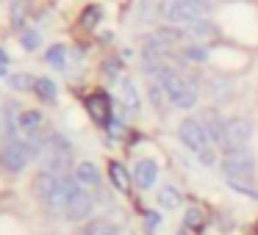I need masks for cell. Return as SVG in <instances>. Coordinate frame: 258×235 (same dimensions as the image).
Here are the masks:
<instances>
[{
    "instance_id": "7c38bea8",
    "label": "cell",
    "mask_w": 258,
    "mask_h": 235,
    "mask_svg": "<svg viewBox=\"0 0 258 235\" xmlns=\"http://www.w3.org/2000/svg\"><path fill=\"white\" fill-rule=\"evenodd\" d=\"M86 111L92 113V119L100 125H108V119H111V100H108L103 91H97V94L86 97Z\"/></svg>"
},
{
    "instance_id": "83f0119b",
    "label": "cell",
    "mask_w": 258,
    "mask_h": 235,
    "mask_svg": "<svg viewBox=\"0 0 258 235\" xmlns=\"http://www.w3.org/2000/svg\"><path fill=\"white\" fill-rule=\"evenodd\" d=\"M200 224H203L200 207H189V210H186V216H183V227H186V229H197Z\"/></svg>"
},
{
    "instance_id": "f546056e",
    "label": "cell",
    "mask_w": 258,
    "mask_h": 235,
    "mask_svg": "<svg viewBox=\"0 0 258 235\" xmlns=\"http://www.w3.org/2000/svg\"><path fill=\"white\" fill-rule=\"evenodd\" d=\"M97 20H100V9L97 6H89L84 14H81V25H84V28H95Z\"/></svg>"
},
{
    "instance_id": "9a60e30c",
    "label": "cell",
    "mask_w": 258,
    "mask_h": 235,
    "mask_svg": "<svg viewBox=\"0 0 258 235\" xmlns=\"http://www.w3.org/2000/svg\"><path fill=\"white\" fill-rule=\"evenodd\" d=\"M119 102H122L131 113L139 111V91H136L134 80H128V78L119 80Z\"/></svg>"
},
{
    "instance_id": "e0dca14e",
    "label": "cell",
    "mask_w": 258,
    "mask_h": 235,
    "mask_svg": "<svg viewBox=\"0 0 258 235\" xmlns=\"http://www.w3.org/2000/svg\"><path fill=\"white\" fill-rule=\"evenodd\" d=\"M108 177H111V183H114L117 191H122V194L131 191V174H128V169H125L122 163H117V161L108 163Z\"/></svg>"
},
{
    "instance_id": "7402d4cb",
    "label": "cell",
    "mask_w": 258,
    "mask_h": 235,
    "mask_svg": "<svg viewBox=\"0 0 258 235\" xmlns=\"http://www.w3.org/2000/svg\"><path fill=\"white\" fill-rule=\"evenodd\" d=\"M75 235H117V227L108 224V221H92V224H86L84 229H78Z\"/></svg>"
},
{
    "instance_id": "74e56055",
    "label": "cell",
    "mask_w": 258,
    "mask_h": 235,
    "mask_svg": "<svg viewBox=\"0 0 258 235\" xmlns=\"http://www.w3.org/2000/svg\"><path fill=\"white\" fill-rule=\"evenodd\" d=\"M3 75H6V67H0V78H3Z\"/></svg>"
},
{
    "instance_id": "1f68e13d",
    "label": "cell",
    "mask_w": 258,
    "mask_h": 235,
    "mask_svg": "<svg viewBox=\"0 0 258 235\" xmlns=\"http://www.w3.org/2000/svg\"><path fill=\"white\" fill-rule=\"evenodd\" d=\"M211 91H214V94H228V91H230V80H214V83H211Z\"/></svg>"
},
{
    "instance_id": "ac0fdd59",
    "label": "cell",
    "mask_w": 258,
    "mask_h": 235,
    "mask_svg": "<svg viewBox=\"0 0 258 235\" xmlns=\"http://www.w3.org/2000/svg\"><path fill=\"white\" fill-rule=\"evenodd\" d=\"M20 108L17 102H6L3 105V128H6L9 139H17V130H20Z\"/></svg>"
},
{
    "instance_id": "9c48e42d",
    "label": "cell",
    "mask_w": 258,
    "mask_h": 235,
    "mask_svg": "<svg viewBox=\"0 0 258 235\" xmlns=\"http://www.w3.org/2000/svg\"><path fill=\"white\" fill-rule=\"evenodd\" d=\"M92 210H95V199H92V194L86 188H81L78 194L73 196L64 218H70V221H84L86 216H92Z\"/></svg>"
},
{
    "instance_id": "52a82bcc",
    "label": "cell",
    "mask_w": 258,
    "mask_h": 235,
    "mask_svg": "<svg viewBox=\"0 0 258 235\" xmlns=\"http://www.w3.org/2000/svg\"><path fill=\"white\" fill-rule=\"evenodd\" d=\"M252 139V122L244 116H233L228 119V128H225V141H222V150L225 152H239L247 150Z\"/></svg>"
},
{
    "instance_id": "836d02e7",
    "label": "cell",
    "mask_w": 258,
    "mask_h": 235,
    "mask_svg": "<svg viewBox=\"0 0 258 235\" xmlns=\"http://www.w3.org/2000/svg\"><path fill=\"white\" fill-rule=\"evenodd\" d=\"M180 3H189V6H197V9H203L208 3V0H180Z\"/></svg>"
},
{
    "instance_id": "8d00e7d4",
    "label": "cell",
    "mask_w": 258,
    "mask_h": 235,
    "mask_svg": "<svg viewBox=\"0 0 258 235\" xmlns=\"http://www.w3.org/2000/svg\"><path fill=\"white\" fill-rule=\"evenodd\" d=\"M178 235H191V229H186V227H180V229H178Z\"/></svg>"
},
{
    "instance_id": "2e32d148",
    "label": "cell",
    "mask_w": 258,
    "mask_h": 235,
    "mask_svg": "<svg viewBox=\"0 0 258 235\" xmlns=\"http://www.w3.org/2000/svg\"><path fill=\"white\" fill-rule=\"evenodd\" d=\"M156 202H158V207H164V210H178V207L183 205V196H180V191L175 188V185H161Z\"/></svg>"
},
{
    "instance_id": "484cf974",
    "label": "cell",
    "mask_w": 258,
    "mask_h": 235,
    "mask_svg": "<svg viewBox=\"0 0 258 235\" xmlns=\"http://www.w3.org/2000/svg\"><path fill=\"white\" fill-rule=\"evenodd\" d=\"M183 58L186 61H195V64H203L208 61V50L200 45H191V47H183Z\"/></svg>"
},
{
    "instance_id": "30bf717a",
    "label": "cell",
    "mask_w": 258,
    "mask_h": 235,
    "mask_svg": "<svg viewBox=\"0 0 258 235\" xmlns=\"http://www.w3.org/2000/svg\"><path fill=\"white\" fill-rule=\"evenodd\" d=\"M200 125L206 128V133H208V139H211V144L214 147H222V141H225V128H228V119H222L214 108H208L206 113L200 116Z\"/></svg>"
},
{
    "instance_id": "8fae6325",
    "label": "cell",
    "mask_w": 258,
    "mask_h": 235,
    "mask_svg": "<svg viewBox=\"0 0 258 235\" xmlns=\"http://www.w3.org/2000/svg\"><path fill=\"white\" fill-rule=\"evenodd\" d=\"M134 180H136V185L139 188H153L156 185V180H158V166H156V161H150V158H142V161H136V166H134Z\"/></svg>"
},
{
    "instance_id": "6da1fadb",
    "label": "cell",
    "mask_w": 258,
    "mask_h": 235,
    "mask_svg": "<svg viewBox=\"0 0 258 235\" xmlns=\"http://www.w3.org/2000/svg\"><path fill=\"white\" fill-rule=\"evenodd\" d=\"M31 144H34L36 161L42 163V172H50L56 177H64V172L73 163V144L67 141V136L61 133H47L42 139L31 136Z\"/></svg>"
},
{
    "instance_id": "5bb4252c",
    "label": "cell",
    "mask_w": 258,
    "mask_h": 235,
    "mask_svg": "<svg viewBox=\"0 0 258 235\" xmlns=\"http://www.w3.org/2000/svg\"><path fill=\"white\" fill-rule=\"evenodd\" d=\"M73 177L78 180L84 188H95V185L100 183V172H97V166H95V163H89V161L78 163V166H75V174H73Z\"/></svg>"
},
{
    "instance_id": "603a6c76",
    "label": "cell",
    "mask_w": 258,
    "mask_h": 235,
    "mask_svg": "<svg viewBox=\"0 0 258 235\" xmlns=\"http://www.w3.org/2000/svg\"><path fill=\"white\" fill-rule=\"evenodd\" d=\"M9 86L17 91H28L36 86V78H31L28 72H17V75H9Z\"/></svg>"
},
{
    "instance_id": "4dcf8cb0",
    "label": "cell",
    "mask_w": 258,
    "mask_h": 235,
    "mask_svg": "<svg viewBox=\"0 0 258 235\" xmlns=\"http://www.w3.org/2000/svg\"><path fill=\"white\" fill-rule=\"evenodd\" d=\"M228 185L236 191V194H244V196H252V199H258V188H250L247 183H230V180H228Z\"/></svg>"
},
{
    "instance_id": "4316f807",
    "label": "cell",
    "mask_w": 258,
    "mask_h": 235,
    "mask_svg": "<svg viewBox=\"0 0 258 235\" xmlns=\"http://www.w3.org/2000/svg\"><path fill=\"white\" fill-rule=\"evenodd\" d=\"M150 97H153V105H156L158 111L164 108V102H169V100H167V91H164V86L156 83V80L150 83Z\"/></svg>"
},
{
    "instance_id": "4fadbf2b",
    "label": "cell",
    "mask_w": 258,
    "mask_h": 235,
    "mask_svg": "<svg viewBox=\"0 0 258 235\" xmlns=\"http://www.w3.org/2000/svg\"><path fill=\"white\" fill-rule=\"evenodd\" d=\"M56 185H58V177L56 174H50V172H39L34 177V196H39L42 202H47L53 196V191H56Z\"/></svg>"
},
{
    "instance_id": "d6986e66",
    "label": "cell",
    "mask_w": 258,
    "mask_h": 235,
    "mask_svg": "<svg viewBox=\"0 0 258 235\" xmlns=\"http://www.w3.org/2000/svg\"><path fill=\"white\" fill-rule=\"evenodd\" d=\"M183 34L189 36V39H197V42H200V39H211V36L217 34V31H214V25L208 23L206 17H203V20H197L195 25H189V28H183Z\"/></svg>"
},
{
    "instance_id": "d590c367",
    "label": "cell",
    "mask_w": 258,
    "mask_h": 235,
    "mask_svg": "<svg viewBox=\"0 0 258 235\" xmlns=\"http://www.w3.org/2000/svg\"><path fill=\"white\" fill-rule=\"evenodd\" d=\"M6 64H9V56H6L3 50H0V67H6Z\"/></svg>"
},
{
    "instance_id": "d6a6232c",
    "label": "cell",
    "mask_w": 258,
    "mask_h": 235,
    "mask_svg": "<svg viewBox=\"0 0 258 235\" xmlns=\"http://www.w3.org/2000/svg\"><path fill=\"white\" fill-rule=\"evenodd\" d=\"M145 221H147V229H153V227L158 224V216H156V213H150V216H147Z\"/></svg>"
},
{
    "instance_id": "ba28073f",
    "label": "cell",
    "mask_w": 258,
    "mask_h": 235,
    "mask_svg": "<svg viewBox=\"0 0 258 235\" xmlns=\"http://www.w3.org/2000/svg\"><path fill=\"white\" fill-rule=\"evenodd\" d=\"M84 188V185L78 183V180L75 177H67V174H64V177H58V185H56V191H53V196L50 199L45 202L47 207H50L53 213H67V207H70V202H73V196L78 194V191Z\"/></svg>"
},
{
    "instance_id": "5b68a950",
    "label": "cell",
    "mask_w": 258,
    "mask_h": 235,
    "mask_svg": "<svg viewBox=\"0 0 258 235\" xmlns=\"http://www.w3.org/2000/svg\"><path fill=\"white\" fill-rule=\"evenodd\" d=\"M219 169H222L225 180H230V183H247L255 174V161L247 150L225 152V158L219 161Z\"/></svg>"
},
{
    "instance_id": "3957f363",
    "label": "cell",
    "mask_w": 258,
    "mask_h": 235,
    "mask_svg": "<svg viewBox=\"0 0 258 235\" xmlns=\"http://www.w3.org/2000/svg\"><path fill=\"white\" fill-rule=\"evenodd\" d=\"M178 139L183 141L186 150H191L197 158H200L203 166H217V150H214L211 139H208L206 128L200 125V119H183L178 128Z\"/></svg>"
},
{
    "instance_id": "8992f818",
    "label": "cell",
    "mask_w": 258,
    "mask_h": 235,
    "mask_svg": "<svg viewBox=\"0 0 258 235\" xmlns=\"http://www.w3.org/2000/svg\"><path fill=\"white\" fill-rule=\"evenodd\" d=\"M200 12L203 9L180 3V0H161V3H158V17H161L164 23L175 25V28H189V25H195L197 20H203Z\"/></svg>"
},
{
    "instance_id": "d4e9b609",
    "label": "cell",
    "mask_w": 258,
    "mask_h": 235,
    "mask_svg": "<svg viewBox=\"0 0 258 235\" xmlns=\"http://www.w3.org/2000/svg\"><path fill=\"white\" fill-rule=\"evenodd\" d=\"M47 64L56 69H64V64H67V47L64 45H53L50 50H47Z\"/></svg>"
},
{
    "instance_id": "7a4b0ae2",
    "label": "cell",
    "mask_w": 258,
    "mask_h": 235,
    "mask_svg": "<svg viewBox=\"0 0 258 235\" xmlns=\"http://www.w3.org/2000/svg\"><path fill=\"white\" fill-rule=\"evenodd\" d=\"M153 80L164 86L169 105L183 108V111H189V108H195V105H197V97H200V86H197V80L191 78V75L180 72V69H175V67H164V69H161V75H158V78H153Z\"/></svg>"
},
{
    "instance_id": "277c9868",
    "label": "cell",
    "mask_w": 258,
    "mask_h": 235,
    "mask_svg": "<svg viewBox=\"0 0 258 235\" xmlns=\"http://www.w3.org/2000/svg\"><path fill=\"white\" fill-rule=\"evenodd\" d=\"M36 158L34 152V144L31 141H23V139H9L0 150V166L6 169L9 174H20L31 161Z\"/></svg>"
},
{
    "instance_id": "cb8c5ba5",
    "label": "cell",
    "mask_w": 258,
    "mask_h": 235,
    "mask_svg": "<svg viewBox=\"0 0 258 235\" xmlns=\"http://www.w3.org/2000/svg\"><path fill=\"white\" fill-rule=\"evenodd\" d=\"M34 91L42 97V100H47V102L56 100V83H53L50 78H39V80H36V86H34Z\"/></svg>"
},
{
    "instance_id": "f1b7e54d",
    "label": "cell",
    "mask_w": 258,
    "mask_h": 235,
    "mask_svg": "<svg viewBox=\"0 0 258 235\" xmlns=\"http://www.w3.org/2000/svg\"><path fill=\"white\" fill-rule=\"evenodd\" d=\"M20 45H23L25 50H36V47L42 45V36L36 34V31H23V36H20Z\"/></svg>"
},
{
    "instance_id": "f35d334b",
    "label": "cell",
    "mask_w": 258,
    "mask_h": 235,
    "mask_svg": "<svg viewBox=\"0 0 258 235\" xmlns=\"http://www.w3.org/2000/svg\"><path fill=\"white\" fill-rule=\"evenodd\" d=\"M0 125H3V108H0Z\"/></svg>"
},
{
    "instance_id": "44dd1931",
    "label": "cell",
    "mask_w": 258,
    "mask_h": 235,
    "mask_svg": "<svg viewBox=\"0 0 258 235\" xmlns=\"http://www.w3.org/2000/svg\"><path fill=\"white\" fill-rule=\"evenodd\" d=\"M31 9H34L31 0H14V3H12V25H17V28H20V25L28 20Z\"/></svg>"
},
{
    "instance_id": "e575fe53",
    "label": "cell",
    "mask_w": 258,
    "mask_h": 235,
    "mask_svg": "<svg viewBox=\"0 0 258 235\" xmlns=\"http://www.w3.org/2000/svg\"><path fill=\"white\" fill-rule=\"evenodd\" d=\"M106 69H108V72H117V69H119V64H114V58H111V61L106 64Z\"/></svg>"
},
{
    "instance_id": "ffe728a7",
    "label": "cell",
    "mask_w": 258,
    "mask_h": 235,
    "mask_svg": "<svg viewBox=\"0 0 258 235\" xmlns=\"http://www.w3.org/2000/svg\"><path fill=\"white\" fill-rule=\"evenodd\" d=\"M42 122H45V116H42L39 111H23L20 113V130L28 136H34L36 130L42 128Z\"/></svg>"
}]
</instances>
